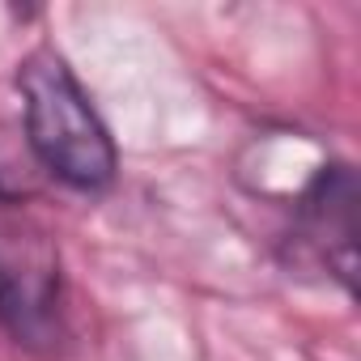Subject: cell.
I'll return each instance as SVG.
<instances>
[{
  "instance_id": "cell-1",
  "label": "cell",
  "mask_w": 361,
  "mask_h": 361,
  "mask_svg": "<svg viewBox=\"0 0 361 361\" xmlns=\"http://www.w3.org/2000/svg\"><path fill=\"white\" fill-rule=\"evenodd\" d=\"M18 90L26 102L22 132L39 166L73 192H106L119 174V153L64 56L51 47L30 51L18 68Z\"/></svg>"
},
{
  "instance_id": "cell-2",
  "label": "cell",
  "mask_w": 361,
  "mask_h": 361,
  "mask_svg": "<svg viewBox=\"0 0 361 361\" xmlns=\"http://www.w3.org/2000/svg\"><path fill=\"white\" fill-rule=\"evenodd\" d=\"M0 327L22 348H56L60 314V251L30 221L0 226Z\"/></svg>"
},
{
  "instance_id": "cell-4",
  "label": "cell",
  "mask_w": 361,
  "mask_h": 361,
  "mask_svg": "<svg viewBox=\"0 0 361 361\" xmlns=\"http://www.w3.org/2000/svg\"><path fill=\"white\" fill-rule=\"evenodd\" d=\"M39 157L26 145V132L0 123V204H22L39 192Z\"/></svg>"
},
{
  "instance_id": "cell-3",
  "label": "cell",
  "mask_w": 361,
  "mask_h": 361,
  "mask_svg": "<svg viewBox=\"0 0 361 361\" xmlns=\"http://www.w3.org/2000/svg\"><path fill=\"white\" fill-rule=\"evenodd\" d=\"M353 234H357V178L348 166H323L302 196V238L323 255L327 272H336L353 289Z\"/></svg>"
}]
</instances>
